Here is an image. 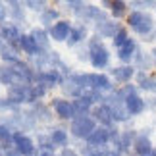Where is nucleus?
<instances>
[{"label": "nucleus", "instance_id": "obj_33", "mask_svg": "<svg viewBox=\"0 0 156 156\" xmlns=\"http://www.w3.org/2000/svg\"><path fill=\"white\" fill-rule=\"evenodd\" d=\"M71 102H73V108H75V114H77V116L91 114L93 108H94V102L91 100V97H89V94H83V97H79V98H73Z\"/></svg>", "mask_w": 156, "mask_h": 156}, {"label": "nucleus", "instance_id": "obj_6", "mask_svg": "<svg viewBox=\"0 0 156 156\" xmlns=\"http://www.w3.org/2000/svg\"><path fill=\"white\" fill-rule=\"evenodd\" d=\"M87 87L102 94H110L116 89V83L104 71H87Z\"/></svg>", "mask_w": 156, "mask_h": 156}, {"label": "nucleus", "instance_id": "obj_12", "mask_svg": "<svg viewBox=\"0 0 156 156\" xmlns=\"http://www.w3.org/2000/svg\"><path fill=\"white\" fill-rule=\"evenodd\" d=\"M6 97L20 108L31 106V85H14L6 89Z\"/></svg>", "mask_w": 156, "mask_h": 156}, {"label": "nucleus", "instance_id": "obj_27", "mask_svg": "<svg viewBox=\"0 0 156 156\" xmlns=\"http://www.w3.org/2000/svg\"><path fill=\"white\" fill-rule=\"evenodd\" d=\"M135 85L143 93H156V73H147V71H137L135 75Z\"/></svg>", "mask_w": 156, "mask_h": 156}, {"label": "nucleus", "instance_id": "obj_24", "mask_svg": "<svg viewBox=\"0 0 156 156\" xmlns=\"http://www.w3.org/2000/svg\"><path fill=\"white\" fill-rule=\"evenodd\" d=\"M48 135H50V141H52V145L56 147V148H66V147H69V139H71V135H69V131L62 127V125H52V127L48 129Z\"/></svg>", "mask_w": 156, "mask_h": 156}, {"label": "nucleus", "instance_id": "obj_39", "mask_svg": "<svg viewBox=\"0 0 156 156\" xmlns=\"http://www.w3.org/2000/svg\"><path fill=\"white\" fill-rule=\"evenodd\" d=\"M21 108L17 106V104H14L12 100L8 98V97H0V114H14V112H20Z\"/></svg>", "mask_w": 156, "mask_h": 156}, {"label": "nucleus", "instance_id": "obj_51", "mask_svg": "<svg viewBox=\"0 0 156 156\" xmlns=\"http://www.w3.org/2000/svg\"><path fill=\"white\" fill-rule=\"evenodd\" d=\"M129 156H135V154H129Z\"/></svg>", "mask_w": 156, "mask_h": 156}, {"label": "nucleus", "instance_id": "obj_43", "mask_svg": "<svg viewBox=\"0 0 156 156\" xmlns=\"http://www.w3.org/2000/svg\"><path fill=\"white\" fill-rule=\"evenodd\" d=\"M77 60H79V62L87 60V62H89V50H87V46H83V48L77 52Z\"/></svg>", "mask_w": 156, "mask_h": 156}, {"label": "nucleus", "instance_id": "obj_44", "mask_svg": "<svg viewBox=\"0 0 156 156\" xmlns=\"http://www.w3.org/2000/svg\"><path fill=\"white\" fill-rule=\"evenodd\" d=\"M37 156H58V152H48V151H41V152H37Z\"/></svg>", "mask_w": 156, "mask_h": 156}, {"label": "nucleus", "instance_id": "obj_1", "mask_svg": "<svg viewBox=\"0 0 156 156\" xmlns=\"http://www.w3.org/2000/svg\"><path fill=\"white\" fill-rule=\"evenodd\" d=\"M87 50H89V64L93 69L102 71V69H110V62H112V52L110 48L104 44V41L98 35H91V39L87 41Z\"/></svg>", "mask_w": 156, "mask_h": 156}, {"label": "nucleus", "instance_id": "obj_46", "mask_svg": "<svg viewBox=\"0 0 156 156\" xmlns=\"http://www.w3.org/2000/svg\"><path fill=\"white\" fill-rule=\"evenodd\" d=\"M151 54H152V58H154V64H156V46H152V48H151Z\"/></svg>", "mask_w": 156, "mask_h": 156}, {"label": "nucleus", "instance_id": "obj_37", "mask_svg": "<svg viewBox=\"0 0 156 156\" xmlns=\"http://www.w3.org/2000/svg\"><path fill=\"white\" fill-rule=\"evenodd\" d=\"M48 94V89L43 85H31V106L37 102H43V98Z\"/></svg>", "mask_w": 156, "mask_h": 156}, {"label": "nucleus", "instance_id": "obj_29", "mask_svg": "<svg viewBox=\"0 0 156 156\" xmlns=\"http://www.w3.org/2000/svg\"><path fill=\"white\" fill-rule=\"evenodd\" d=\"M23 60V54L20 50V46H12V44H4L0 50V64H8V66H16L17 62Z\"/></svg>", "mask_w": 156, "mask_h": 156}, {"label": "nucleus", "instance_id": "obj_30", "mask_svg": "<svg viewBox=\"0 0 156 156\" xmlns=\"http://www.w3.org/2000/svg\"><path fill=\"white\" fill-rule=\"evenodd\" d=\"M0 85L10 89L14 85H21L20 77H17L14 66H8V64H0Z\"/></svg>", "mask_w": 156, "mask_h": 156}, {"label": "nucleus", "instance_id": "obj_49", "mask_svg": "<svg viewBox=\"0 0 156 156\" xmlns=\"http://www.w3.org/2000/svg\"><path fill=\"white\" fill-rule=\"evenodd\" d=\"M151 156H156V147H154V151H152V154Z\"/></svg>", "mask_w": 156, "mask_h": 156}, {"label": "nucleus", "instance_id": "obj_11", "mask_svg": "<svg viewBox=\"0 0 156 156\" xmlns=\"http://www.w3.org/2000/svg\"><path fill=\"white\" fill-rule=\"evenodd\" d=\"M62 81H64V75L58 69H44V71H37L35 73L33 85H43L50 91V89H60Z\"/></svg>", "mask_w": 156, "mask_h": 156}, {"label": "nucleus", "instance_id": "obj_14", "mask_svg": "<svg viewBox=\"0 0 156 156\" xmlns=\"http://www.w3.org/2000/svg\"><path fill=\"white\" fill-rule=\"evenodd\" d=\"M23 37V31L20 25L12 23L10 20L0 23V39L4 41V44H12V46H20V41Z\"/></svg>", "mask_w": 156, "mask_h": 156}, {"label": "nucleus", "instance_id": "obj_31", "mask_svg": "<svg viewBox=\"0 0 156 156\" xmlns=\"http://www.w3.org/2000/svg\"><path fill=\"white\" fill-rule=\"evenodd\" d=\"M60 20H62V12L58 8H54V6H48V8L39 16V25L44 27V29H50L54 23H58Z\"/></svg>", "mask_w": 156, "mask_h": 156}, {"label": "nucleus", "instance_id": "obj_52", "mask_svg": "<svg viewBox=\"0 0 156 156\" xmlns=\"http://www.w3.org/2000/svg\"><path fill=\"white\" fill-rule=\"evenodd\" d=\"M0 87H2V85H0Z\"/></svg>", "mask_w": 156, "mask_h": 156}, {"label": "nucleus", "instance_id": "obj_35", "mask_svg": "<svg viewBox=\"0 0 156 156\" xmlns=\"http://www.w3.org/2000/svg\"><path fill=\"white\" fill-rule=\"evenodd\" d=\"M25 8L27 10H31V12H35V14H43V12L50 6V2H46V0H25Z\"/></svg>", "mask_w": 156, "mask_h": 156}, {"label": "nucleus", "instance_id": "obj_20", "mask_svg": "<svg viewBox=\"0 0 156 156\" xmlns=\"http://www.w3.org/2000/svg\"><path fill=\"white\" fill-rule=\"evenodd\" d=\"M91 39V33H89L87 25H81V23H73V29L69 33V39L66 46L68 48H77L79 44H87V41Z\"/></svg>", "mask_w": 156, "mask_h": 156}, {"label": "nucleus", "instance_id": "obj_47", "mask_svg": "<svg viewBox=\"0 0 156 156\" xmlns=\"http://www.w3.org/2000/svg\"><path fill=\"white\" fill-rule=\"evenodd\" d=\"M110 156H123V154H119V152H116V151L112 148V154H110Z\"/></svg>", "mask_w": 156, "mask_h": 156}, {"label": "nucleus", "instance_id": "obj_23", "mask_svg": "<svg viewBox=\"0 0 156 156\" xmlns=\"http://www.w3.org/2000/svg\"><path fill=\"white\" fill-rule=\"evenodd\" d=\"M29 110H31V114L35 116L37 123H52L54 118H56L54 112H52V108H50V104H46L44 100H43V102L33 104V106H29Z\"/></svg>", "mask_w": 156, "mask_h": 156}, {"label": "nucleus", "instance_id": "obj_22", "mask_svg": "<svg viewBox=\"0 0 156 156\" xmlns=\"http://www.w3.org/2000/svg\"><path fill=\"white\" fill-rule=\"evenodd\" d=\"M20 50H21V54L27 60H33V58L41 56V54H44L43 50H41V46L37 44V41H35L29 33H23V37L20 41Z\"/></svg>", "mask_w": 156, "mask_h": 156}, {"label": "nucleus", "instance_id": "obj_28", "mask_svg": "<svg viewBox=\"0 0 156 156\" xmlns=\"http://www.w3.org/2000/svg\"><path fill=\"white\" fill-rule=\"evenodd\" d=\"M152 151H154L152 139L148 135H143L139 131V137H137L135 143H133V151H131V154H135V156H151Z\"/></svg>", "mask_w": 156, "mask_h": 156}, {"label": "nucleus", "instance_id": "obj_36", "mask_svg": "<svg viewBox=\"0 0 156 156\" xmlns=\"http://www.w3.org/2000/svg\"><path fill=\"white\" fill-rule=\"evenodd\" d=\"M129 8L131 10H141V12L156 10V0H131Z\"/></svg>", "mask_w": 156, "mask_h": 156}, {"label": "nucleus", "instance_id": "obj_42", "mask_svg": "<svg viewBox=\"0 0 156 156\" xmlns=\"http://www.w3.org/2000/svg\"><path fill=\"white\" fill-rule=\"evenodd\" d=\"M8 21V4L6 2H0V23Z\"/></svg>", "mask_w": 156, "mask_h": 156}, {"label": "nucleus", "instance_id": "obj_7", "mask_svg": "<svg viewBox=\"0 0 156 156\" xmlns=\"http://www.w3.org/2000/svg\"><path fill=\"white\" fill-rule=\"evenodd\" d=\"M108 75L112 77V81L116 83L118 87H123V85H129V83L135 81V75H137V69L135 66H114V68L108 69Z\"/></svg>", "mask_w": 156, "mask_h": 156}, {"label": "nucleus", "instance_id": "obj_32", "mask_svg": "<svg viewBox=\"0 0 156 156\" xmlns=\"http://www.w3.org/2000/svg\"><path fill=\"white\" fill-rule=\"evenodd\" d=\"M79 154L81 156H110L112 154V147L110 145H102V147H93V145H83L79 147Z\"/></svg>", "mask_w": 156, "mask_h": 156}, {"label": "nucleus", "instance_id": "obj_19", "mask_svg": "<svg viewBox=\"0 0 156 156\" xmlns=\"http://www.w3.org/2000/svg\"><path fill=\"white\" fill-rule=\"evenodd\" d=\"M125 110H127V114H129L131 118L141 116V114H145L148 110V102L141 97V93L137 91V93L129 94V97L125 98Z\"/></svg>", "mask_w": 156, "mask_h": 156}, {"label": "nucleus", "instance_id": "obj_5", "mask_svg": "<svg viewBox=\"0 0 156 156\" xmlns=\"http://www.w3.org/2000/svg\"><path fill=\"white\" fill-rule=\"evenodd\" d=\"M50 108H52V112H54V116H56L60 122H73V119L77 118V114H75V108H73V102H71L69 98H66V97H52L50 98Z\"/></svg>", "mask_w": 156, "mask_h": 156}, {"label": "nucleus", "instance_id": "obj_8", "mask_svg": "<svg viewBox=\"0 0 156 156\" xmlns=\"http://www.w3.org/2000/svg\"><path fill=\"white\" fill-rule=\"evenodd\" d=\"M137 137H139V131H135V129H122L119 137L112 143L110 147H112L116 152H119V154L129 156L131 151H133V143H135Z\"/></svg>", "mask_w": 156, "mask_h": 156}, {"label": "nucleus", "instance_id": "obj_40", "mask_svg": "<svg viewBox=\"0 0 156 156\" xmlns=\"http://www.w3.org/2000/svg\"><path fill=\"white\" fill-rule=\"evenodd\" d=\"M62 6H64L68 12H71V16H73V14H77V12H79L83 6H85V2H83V0H64Z\"/></svg>", "mask_w": 156, "mask_h": 156}, {"label": "nucleus", "instance_id": "obj_25", "mask_svg": "<svg viewBox=\"0 0 156 156\" xmlns=\"http://www.w3.org/2000/svg\"><path fill=\"white\" fill-rule=\"evenodd\" d=\"M29 35L37 41V44L41 46V50H43V52H50L52 50V39H50L48 29H44V27H41V25H35V27L29 29Z\"/></svg>", "mask_w": 156, "mask_h": 156}, {"label": "nucleus", "instance_id": "obj_13", "mask_svg": "<svg viewBox=\"0 0 156 156\" xmlns=\"http://www.w3.org/2000/svg\"><path fill=\"white\" fill-rule=\"evenodd\" d=\"M73 23L75 21L68 20V17H62L58 23H54V25L48 29L52 43H68L69 33H71V29H73Z\"/></svg>", "mask_w": 156, "mask_h": 156}, {"label": "nucleus", "instance_id": "obj_41", "mask_svg": "<svg viewBox=\"0 0 156 156\" xmlns=\"http://www.w3.org/2000/svg\"><path fill=\"white\" fill-rule=\"evenodd\" d=\"M58 156H81V154H79V151H75L73 147H66L58 152Z\"/></svg>", "mask_w": 156, "mask_h": 156}, {"label": "nucleus", "instance_id": "obj_26", "mask_svg": "<svg viewBox=\"0 0 156 156\" xmlns=\"http://www.w3.org/2000/svg\"><path fill=\"white\" fill-rule=\"evenodd\" d=\"M133 66H135V69H137V71H147V73H152V69L156 68L152 54H151V52H147V50H143V48L137 50L135 60H133Z\"/></svg>", "mask_w": 156, "mask_h": 156}, {"label": "nucleus", "instance_id": "obj_3", "mask_svg": "<svg viewBox=\"0 0 156 156\" xmlns=\"http://www.w3.org/2000/svg\"><path fill=\"white\" fill-rule=\"evenodd\" d=\"M97 127H98V123H97V119H94L91 114H85V116H77L73 122H69V123H68V131H69L71 139L81 141V143H85V141L89 139V135H91Z\"/></svg>", "mask_w": 156, "mask_h": 156}, {"label": "nucleus", "instance_id": "obj_15", "mask_svg": "<svg viewBox=\"0 0 156 156\" xmlns=\"http://www.w3.org/2000/svg\"><path fill=\"white\" fill-rule=\"evenodd\" d=\"M125 27V23H122V21H116V20H106V21H102V23H98V25H94L93 27V31H94V35H98L100 39H110V41H114V37L122 31V29Z\"/></svg>", "mask_w": 156, "mask_h": 156}, {"label": "nucleus", "instance_id": "obj_10", "mask_svg": "<svg viewBox=\"0 0 156 156\" xmlns=\"http://www.w3.org/2000/svg\"><path fill=\"white\" fill-rule=\"evenodd\" d=\"M14 147L20 151L21 156H37L39 152L35 139L29 133H23V131H16L14 133Z\"/></svg>", "mask_w": 156, "mask_h": 156}, {"label": "nucleus", "instance_id": "obj_38", "mask_svg": "<svg viewBox=\"0 0 156 156\" xmlns=\"http://www.w3.org/2000/svg\"><path fill=\"white\" fill-rule=\"evenodd\" d=\"M129 39H131V33H129V29H127V27H123L122 31H119V33L116 35V37H114V41H112V46L118 50V48H122V46H123L125 43H127Z\"/></svg>", "mask_w": 156, "mask_h": 156}, {"label": "nucleus", "instance_id": "obj_17", "mask_svg": "<svg viewBox=\"0 0 156 156\" xmlns=\"http://www.w3.org/2000/svg\"><path fill=\"white\" fill-rule=\"evenodd\" d=\"M60 91H62V97L69 98V100L79 98V97H83V94L87 93L85 89H83L79 83H77V79H75V75H73V73H71L69 77H64L62 85H60Z\"/></svg>", "mask_w": 156, "mask_h": 156}, {"label": "nucleus", "instance_id": "obj_45", "mask_svg": "<svg viewBox=\"0 0 156 156\" xmlns=\"http://www.w3.org/2000/svg\"><path fill=\"white\" fill-rule=\"evenodd\" d=\"M145 41H147V43H154V41H156V31H154V33L151 35V37H147Z\"/></svg>", "mask_w": 156, "mask_h": 156}, {"label": "nucleus", "instance_id": "obj_34", "mask_svg": "<svg viewBox=\"0 0 156 156\" xmlns=\"http://www.w3.org/2000/svg\"><path fill=\"white\" fill-rule=\"evenodd\" d=\"M35 143H37V148H39V152H41V151L56 152V147L52 145L48 131H46V133H44V131H37V139H35Z\"/></svg>", "mask_w": 156, "mask_h": 156}, {"label": "nucleus", "instance_id": "obj_16", "mask_svg": "<svg viewBox=\"0 0 156 156\" xmlns=\"http://www.w3.org/2000/svg\"><path fill=\"white\" fill-rule=\"evenodd\" d=\"M91 116L97 119V123L100 125V127H108V129H112V127H116V119H114V114L110 110V106H106V104H97L93 108V112H91Z\"/></svg>", "mask_w": 156, "mask_h": 156}, {"label": "nucleus", "instance_id": "obj_21", "mask_svg": "<svg viewBox=\"0 0 156 156\" xmlns=\"http://www.w3.org/2000/svg\"><path fill=\"white\" fill-rule=\"evenodd\" d=\"M8 20L12 23H16V25L21 27V23L27 21V8L25 4L20 2V0H8Z\"/></svg>", "mask_w": 156, "mask_h": 156}, {"label": "nucleus", "instance_id": "obj_9", "mask_svg": "<svg viewBox=\"0 0 156 156\" xmlns=\"http://www.w3.org/2000/svg\"><path fill=\"white\" fill-rule=\"evenodd\" d=\"M100 8L106 10L108 14H110V17L116 20V21L125 20L131 12L129 2H125V0H102V2H100Z\"/></svg>", "mask_w": 156, "mask_h": 156}, {"label": "nucleus", "instance_id": "obj_48", "mask_svg": "<svg viewBox=\"0 0 156 156\" xmlns=\"http://www.w3.org/2000/svg\"><path fill=\"white\" fill-rule=\"evenodd\" d=\"M2 46H4V41H2V39H0V50H2Z\"/></svg>", "mask_w": 156, "mask_h": 156}, {"label": "nucleus", "instance_id": "obj_50", "mask_svg": "<svg viewBox=\"0 0 156 156\" xmlns=\"http://www.w3.org/2000/svg\"><path fill=\"white\" fill-rule=\"evenodd\" d=\"M0 156H4V152H0Z\"/></svg>", "mask_w": 156, "mask_h": 156}, {"label": "nucleus", "instance_id": "obj_2", "mask_svg": "<svg viewBox=\"0 0 156 156\" xmlns=\"http://www.w3.org/2000/svg\"><path fill=\"white\" fill-rule=\"evenodd\" d=\"M125 27L131 29L139 37H151L156 31V21L151 12H141V10H131L129 16L125 17Z\"/></svg>", "mask_w": 156, "mask_h": 156}, {"label": "nucleus", "instance_id": "obj_4", "mask_svg": "<svg viewBox=\"0 0 156 156\" xmlns=\"http://www.w3.org/2000/svg\"><path fill=\"white\" fill-rule=\"evenodd\" d=\"M73 20H75V23H81V25H87V27L93 25L94 27V25H98V23L110 20V14L97 4L85 2V6H83L77 14H73Z\"/></svg>", "mask_w": 156, "mask_h": 156}, {"label": "nucleus", "instance_id": "obj_18", "mask_svg": "<svg viewBox=\"0 0 156 156\" xmlns=\"http://www.w3.org/2000/svg\"><path fill=\"white\" fill-rule=\"evenodd\" d=\"M137 50H139V43H137V39L131 37L127 43L122 46V48H118V50H116V58H118V62H119V64H123V66H133V60H135Z\"/></svg>", "mask_w": 156, "mask_h": 156}]
</instances>
